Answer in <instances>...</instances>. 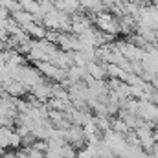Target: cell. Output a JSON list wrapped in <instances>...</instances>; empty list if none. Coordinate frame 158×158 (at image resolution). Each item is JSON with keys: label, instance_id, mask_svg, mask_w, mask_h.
Masks as SVG:
<instances>
[{"label": "cell", "instance_id": "obj_1", "mask_svg": "<svg viewBox=\"0 0 158 158\" xmlns=\"http://www.w3.org/2000/svg\"><path fill=\"white\" fill-rule=\"evenodd\" d=\"M13 79L19 81V83H22L28 90H31L33 86L44 83V79H42V76L39 74V70H37L35 66H28V64H22V66L15 68V70H13Z\"/></svg>", "mask_w": 158, "mask_h": 158}, {"label": "cell", "instance_id": "obj_2", "mask_svg": "<svg viewBox=\"0 0 158 158\" xmlns=\"http://www.w3.org/2000/svg\"><path fill=\"white\" fill-rule=\"evenodd\" d=\"M94 24H96V30H99L105 35H112V37L119 35V19H116L110 11L98 13L94 17Z\"/></svg>", "mask_w": 158, "mask_h": 158}, {"label": "cell", "instance_id": "obj_3", "mask_svg": "<svg viewBox=\"0 0 158 158\" xmlns=\"http://www.w3.org/2000/svg\"><path fill=\"white\" fill-rule=\"evenodd\" d=\"M35 68L39 70V74L42 76V77L53 79V83H61L63 79H66V70H61V68H57L53 63L40 61V63H35Z\"/></svg>", "mask_w": 158, "mask_h": 158}, {"label": "cell", "instance_id": "obj_4", "mask_svg": "<svg viewBox=\"0 0 158 158\" xmlns=\"http://www.w3.org/2000/svg\"><path fill=\"white\" fill-rule=\"evenodd\" d=\"M116 46H118L119 53L127 59V61H131V63H140L142 61V57H143V50H140V48H136L134 44H131V42H127V40H116Z\"/></svg>", "mask_w": 158, "mask_h": 158}, {"label": "cell", "instance_id": "obj_5", "mask_svg": "<svg viewBox=\"0 0 158 158\" xmlns=\"http://www.w3.org/2000/svg\"><path fill=\"white\" fill-rule=\"evenodd\" d=\"M64 142L70 143L76 151L85 147V134H83V129L79 125H70L66 131H64Z\"/></svg>", "mask_w": 158, "mask_h": 158}, {"label": "cell", "instance_id": "obj_6", "mask_svg": "<svg viewBox=\"0 0 158 158\" xmlns=\"http://www.w3.org/2000/svg\"><path fill=\"white\" fill-rule=\"evenodd\" d=\"M53 7L57 11L68 15V17L77 15L79 11H81V6H79L77 0H53Z\"/></svg>", "mask_w": 158, "mask_h": 158}, {"label": "cell", "instance_id": "obj_7", "mask_svg": "<svg viewBox=\"0 0 158 158\" xmlns=\"http://www.w3.org/2000/svg\"><path fill=\"white\" fill-rule=\"evenodd\" d=\"M22 30H24V33H26L31 40H42L46 37V31H48V30L42 26V22H30V24H26Z\"/></svg>", "mask_w": 158, "mask_h": 158}, {"label": "cell", "instance_id": "obj_8", "mask_svg": "<svg viewBox=\"0 0 158 158\" xmlns=\"http://www.w3.org/2000/svg\"><path fill=\"white\" fill-rule=\"evenodd\" d=\"M86 74L92 79H99V81H107V68H105V63H99V61H94V63H86Z\"/></svg>", "mask_w": 158, "mask_h": 158}, {"label": "cell", "instance_id": "obj_9", "mask_svg": "<svg viewBox=\"0 0 158 158\" xmlns=\"http://www.w3.org/2000/svg\"><path fill=\"white\" fill-rule=\"evenodd\" d=\"M28 92H30V90H28L22 83H19V81H11L9 85L4 86V94L9 96V98H13V99H20V98H24Z\"/></svg>", "mask_w": 158, "mask_h": 158}, {"label": "cell", "instance_id": "obj_10", "mask_svg": "<svg viewBox=\"0 0 158 158\" xmlns=\"http://www.w3.org/2000/svg\"><path fill=\"white\" fill-rule=\"evenodd\" d=\"M31 98L35 99V101H39V103H46L48 99H52V92H50V83H40L37 86H33L31 90Z\"/></svg>", "mask_w": 158, "mask_h": 158}, {"label": "cell", "instance_id": "obj_11", "mask_svg": "<svg viewBox=\"0 0 158 158\" xmlns=\"http://www.w3.org/2000/svg\"><path fill=\"white\" fill-rule=\"evenodd\" d=\"M79 6H81V9H86L90 15H98V13H103V11H107L105 9V6L101 4V0H77Z\"/></svg>", "mask_w": 158, "mask_h": 158}, {"label": "cell", "instance_id": "obj_12", "mask_svg": "<svg viewBox=\"0 0 158 158\" xmlns=\"http://www.w3.org/2000/svg\"><path fill=\"white\" fill-rule=\"evenodd\" d=\"M20 28H24L26 24H30V22H35V19H33V15H30L28 11H24V9H19V11H15V13H11L9 15Z\"/></svg>", "mask_w": 158, "mask_h": 158}, {"label": "cell", "instance_id": "obj_13", "mask_svg": "<svg viewBox=\"0 0 158 158\" xmlns=\"http://www.w3.org/2000/svg\"><path fill=\"white\" fill-rule=\"evenodd\" d=\"M110 131H114V132H118V134H121V136H125V134L129 132V127L123 123L121 118L114 116V118H110Z\"/></svg>", "mask_w": 158, "mask_h": 158}, {"label": "cell", "instance_id": "obj_14", "mask_svg": "<svg viewBox=\"0 0 158 158\" xmlns=\"http://www.w3.org/2000/svg\"><path fill=\"white\" fill-rule=\"evenodd\" d=\"M94 125L98 127V131L103 134V132H107V131H110V118H107V116H94Z\"/></svg>", "mask_w": 158, "mask_h": 158}, {"label": "cell", "instance_id": "obj_15", "mask_svg": "<svg viewBox=\"0 0 158 158\" xmlns=\"http://www.w3.org/2000/svg\"><path fill=\"white\" fill-rule=\"evenodd\" d=\"M105 68H107V79H118L121 74V68L116 64H105Z\"/></svg>", "mask_w": 158, "mask_h": 158}, {"label": "cell", "instance_id": "obj_16", "mask_svg": "<svg viewBox=\"0 0 158 158\" xmlns=\"http://www.w3.org/2000/svg\"><path fill=\"white\" fill-rule=\"evenodd\" d=\"M9 147L11 149H20V136L13 131L11 136H9Z\"/></svg>", "mask_w": 158, "mask_h": 158}, {"label": "cell", "instance_id": "obj_17", "mask_svg": "<svg viewBox=\"0 0 158 158\" xmlns=\"http://www.w3.org/2000/svg\"><path fill=\"white\" fill-rule=\"evenodd\" d=\"M31 147L37 149V151H40V153H46V151H48V143H46L44 140H35V143H33Z\"/></svg>", "mask_w": 158, "mask_h": 158}, {"label": "cell", "instance_id": "obj_18", "mask_svg": "<svg viewBox=\"0 0 158 158\" xmlns=\"http://www.w3.org/2000/svg\"><path fill=\"white\" fill-rule=\"evenodd\" d=\"M26 153H28L30 158H44V153H40V151H37V149H33V147H28Z\"/></svg>", "mask_w": 158, "mask_h": 158}, {"label": "cell", "instance_id": "obj_19", "mask_svg": "<svg viewBox=\"0 0 158 158\" xmlns=\"http://www.w3.org/2000/svg\"><path fill=\"white\" fill-rule=\"evenodd\" d=\"M123 0H101V4L105 6V9H110L112 6H116V4H121Z\"/></svg>", "mask_w": 158, "mask_h": 158}, {"label": "cell", "instance_id": "obj_20", "mask_svg": "<svg viewBox=\"0 0 158 158\" xmlns=\"http://www.w3.org/2000/svg\"><path fill=\"white\" fill-rule=\"evenodd\" d=\"M151 86H153V90H156V92H158V77H156V76L151 79Z\"/></svg>", "mask_w": 158, "mask_h": 158}, {"label": "cell", "instance_id": "obj_21", "mask_svg": "<svg viewBox=\"0 0 158 158\" xmlns=\"http://www.w3.org/2000/svg\"><path fill=\"white\" fill-rule=\"evenodd\" d=\"M19 4H20V7H26L28 4H31V2H35V0H17Z\"/></svg>", "mask_w": 158, "mask_h": 158}, {"label": "cell", "instance_id": "obj_22", "mask_svg": "<svg viewBox=\"0 0 158 158\" xmlns=\"http://www.w3.org/2000/svg\"><path fill=\"white\" fill-rule=\"evenodd\" d=\"M4 94V86H2V83H0V96Z\"/></svg>", "mask_w": 158, "mask_h": 158}]
</instances>
